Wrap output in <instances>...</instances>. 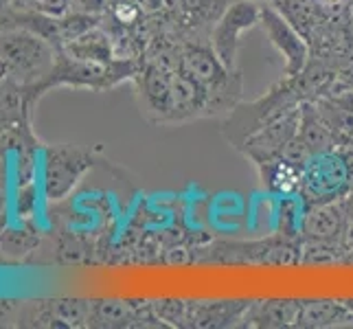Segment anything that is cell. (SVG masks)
Masks as SVG:
<instances>
[{"label": "cell", "instance_id": "1", "mask_svg": "<svg viewBox=\"0 0 353 329\" xmlns=\"http://www.w3.org/2000/svg\"><path fill=\"white\" fill-rule=\"evenodd\" d=\"M178 68L209 94V117L228 114L241 101L243 81L239 70H230L209 40H180Z\"/></svg>", "mask_w": 353, "mask_h": 329}, {"label": "cell", "instance_id": "2", "mask_svg": "<svg viewBox=\"0 0 353 329\" xmlns=\"http://www.w3.org/2000/svg\"><path fill=\"white\" fill-rule=\"evenodd\" d=\"M312 101L310 88L301 75L296 77H283L279 83L268 90L265 94L257 97L252 101H239L230 112L226 114L222 123V134L226 143L233 150H239L241 143L250 134L261 130L272 119L283 114L285 110L299 106L301 101Z\"/></svg>", "mask_w": 353, "mask_h": 329}, {"label": "cell", "instance_id": "3", "mask_svg": "<svg viewBox=\"0 0 353 329\" xmlns=\"http://www.w3.org/2000/svg\"><path fill=\"white\" fill-rule=\"evenodd\" d=\"M353 191V145L345 143L338 148L316 154L303 167L296 196L303 209L319 204L345 200Z\"/></svg>", "mask_w": 353, "mask_h": 329}, {"label": "cell", "instance_id": "4", "mask_svg": "<svg viewBox=\"0 0 353 329\" xmlns=\"http://www.w3.org/2000/svg\"><path fill=\"white\" fill-rule=\"evenodd\" d=\"M0 59L7 75L18 81H33L42 75H51L55 68V51L51 42L29 29L0 33Z\"/></svg>", "mask_w": 353, "mask_h": 329}, {"label": "cell", "instance_id": "5", "mask_svg": "<svg viewBox=\"0 0 353 329\" xmlns=\"http://www.w3.org/2000/svg\"><path fill=\"white\" fill-rule=\"evenodd\" d=\"M259 20L261 3H257V0H230L224 14L211 27L209 42L217 57L230 70H237V51L241 44V35L257 27Z\"/></svg>", "mask_w": 353, "mask_h": 329}, {"label": "cell", "instance_id": "6", "mask_svg": "<svg viewBox=\"0 0 353 329\" xmlns=\"http://www.w3.org/2000/svg\"><path fill=\"white\" fill-rule=\"evenodd\" d=\"M92 167V152L70 145H59L46 152L44 158V196L48 200H62L79 185Z\"/></svg>", "mask_w": 353, "mask_h": 329}, {"label": "cell", "instance_id": "7", "mask_svg": "<svg viewBox=\"0 0 353 329\" xmlns=\"http://www.w3.org/2000/svg\"><path fill=\"white\" fill-rule=\"evenodd\" d=\"M261 29L276 53L283 57L285 77H296L310 62V44L270 3H261Z\"/></svg>", "mask_w": 353, "mask_h": 329}, {"label": "cell", "instance_id": "8", "mask_svg": "<svg viewBox=\"0 0 353 329\" xmlns=\"http://www.w3.org/2000/svg\"><path fill=\"white\" fill-rule=\"evenodd\" d=\"M299 106L285 110L283 114L272 119L270 123H265L261 130L250 134V137L241 143V148L237 152L243 158H248L254 167L281 156L285 145L294 139L299 132Z\"/></svg>", "mask_w": 353, "mask_h": 329}, {"label": "cell", "instance_id": "9", "mask_svg": "<svg viewBox=\"0 0 353 329\" xmlns=\"http://www.w3.org/2000/svg\"><path fill=\"white\" fill-rule=\"evenodd\" d=\"M172 68L150 59L137 72V86L143 110L156 123H172L174 119V94H172Z\"/></svg>", "mask_w": 353, "mask_h": 329}, {"label": "cell", "instance_id": "10", "mask_svg": "<svg viewBox=\"0 0 353 329\" xmlns=\"http://www.w3.org/2000/svg\"><path fill=\"white\" fill-rule=\"evenodd\" d=\"M252 301H189L185 327L239 325Z\"/></svg>", "mask_w": 353, "mask_h": 329}, {"label": "cell", "instance_id": "11", "mask_svg": "<svg viewBox=\"0 0 353 329\" xmlns=\"http://www.w3.org/2000/svg\"><path fill=\"white\" fill-rule=\"evenodd\" d=\"M316 110L325 119V123L334 130L340 143H349L353 139V88L332 90L314 99Z\"/></svg>", "mask_w": 353, "mask_h": 329}, {"label": "cell", "instance_id": "12", "mask_svg": "<svg viewBox=\"0 0 353 329\" xmlns=\"http://www.w3.org/2000/svg\"><path fill=\"white\" fill-rule=\"evenodd\" d=\"M301 303L294 299H268L250 303L241 325L250 327H296Z\"/></svg>", "mask_w": 353, "mask_h": 329}, {"label": "cell", "instance_id": "13", "mask_svg": "<svg viewBox=\"0 0 353 329\" xmlns=\"http://www.w3.org/2000/svg\"><path fill=\"white\" fill-rule=\"evenodd\" d=\"M299 139L307 145V150L316 156L323 152H330L338 148L340 139L334 134V130L325 123V119L316 110L314 101H301L299 106Z\"/></svg>", "mask_w": 353, "mask_h": 329}, {"label": "cell", "instance_id": "14", "mask_svg": "<svg viewBox=\"0 0 353 329\" xmlns=\"http://www.w3.org/2000/svg\"><path fill=\"white\" fill-rule=\"evenodd\" d=\"M270 5L281 11L283 18L307 40V44L323 29L327 18H330L325 14V9L319 5V0H272Z\"/></svg>", "mask_w": 353, "mask_h": 329}, {"label": "cell", "instance_id": "15", "mask_svg": "<svg viewBox=\"0 0 353 329\" xmlns=\"http://www.w3.org/2000/svg\"><path fill=\"white\" fill-rule=\"evenodd\" d=\"M340 327L353 325V308L343 301H303L296 327Z\"/></svg>", "mask_w": 353, "mask_h": 329}, {"label": "cell", "instance_id": "16", "mask_svg": "<svg viewBox=\"0 0 353 329\" xmlns=\"http://www.w3.org/2000/svg\"><path fill=\"white\" fill-rule=\"evenodd\" d=\"M66 55L72 59H79V62H94V64H112L117 59L110 35L103 33L99 27L81 33L75 40H70L66 44Z\"/></svg>", "mask_w": 353, "mask_h": 329}, {"label": "cell", "instance_id": "17", "mask_svg": "<svg viewBox=\"0 0 353 329\" xmlns=\"http://www.w3.org/2000/svg\"><path fill=\"white\" fill-rule=\"evenodd\" d=\"M257 172L261 178V185L276 196H296L299 182H301V172L303 169L288 163L285 158H274L263 165H257Z\"/></svg>", "mask_w": 353, "mask_h": 329}, {"label": "cell", "instance_id": "18", "mask_svg": "<svg viewBox=\"0 0 353 329\" xmlns=\"http://www.w3.org/2000/svg\"><path fill=\"white\" fill-rule=\"evenodd\" d=\"M143 314L130 301H97L90 303V323L101 327H125L141 321Z\"/></svg>", "mask_w": 353, "mask_h": 329}, {"label": "cell", "instance_id": "19", "mask_svg": "<svg viewBox=\"0 0 353 329\" xmlns=\"http://www.w3.org/2000/svg\"><path fill=\"white\" fill-rule=\"evenodd\" d=\"M187 310H189V301L182 299H158L152 303V312L161 325L167 323L172 327H185Z\"/></svg>", "mask_w": 353, "mask_h": 329}, {"label": "cell", "instance_id": "20", "mask_svg": "<svg viewBox=\"0 0 353 329\" xmlns=\"http://www.w3.org/2000/svg\"><path fill=\"white\" fill-rule=\"evenodd\" d=\"M72 7V0H33V9L38 14L51 16V18H59L66 16Z\"/></svg>", "mask_w": 353, "mask_h": 329}, {"label": "cell", "instance_id": "21", "mask_svg": "<svg viewBox=\"0 0 353 329\" xmlns=\"http://www.w3.org/2000/svg\"><path fill=\"white\" fill-rule=\"evenodd\" d=\"M72 5H77L79 11H83V14L99 16L101 11L110 7V0H72Z\"/></svg>", "mask_w": 353, "mask_h": 329}, {"label": "cell", "instance_id": "22", "mask_svg": "<svg viewBox=\"0 0 353 329\" xmlns=\"http://www.w3.org/2000/svg\"><path fill=\"white\" fill-rule=\"evenodd\" d=\"M9 3L16 7H33V0H9Z\"/></svg>", "mask_w": 353, "mask_h": 329}, {"label": "cell", "instance_id": "23", "mask_svg": "<svg viewBox=\"0 0 353 329\" xmlns=\"http://www.w3.org/2000/svg\"><path fill=\"white\" fill-rule=\"evenodd\" d=\"M349 3V16H351V24H353V0H347Z\"/></svg>", "mask_w": 353, "mask_h": 329}, {"label": "cell", "instance_id": "24", "mask_svg": "<svg viewBox=\"0 0 353 329\" xmlns=\"http://www.w3.org/2000/svg\"><path fill=\"white\" fill-rule=\"evenodd\" d=\"M7 5H9V0H0V11H3V9H5Z\"/></svg>", "mask_w": 353, "mask_h": 329}, {"label": "cell", "instance_id": "25", "mask_svg": "<svg viewBox=\"0 0 353 329\" xmlns=\"http://www.w3.org/2000/svg\"><path fill=\"white\" fill-rule=\"evenodd\" d=\"M257 3H272V0H257Z\"/></svg>", "mask_w": 353, "mask_h": 329}, {"label": "cell", "instance_id": "26", "mask_svg": "<svg viewBox=\"0 0 353 329\" xmlns=\"http://www.w3.org/2000/svg\"><path fill=\"white\" fill-rule=\"evenodd\" d=\"M349 145H353V139H351V141H349Z\"/></svg>", "mask_w": 353, "mask_h": 329}]
</instances>
